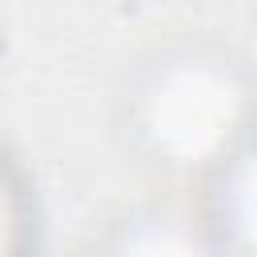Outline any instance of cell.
Wrapping results in <instances>:
<instances>
[{
    "instance_id": "7a4b0ae2",
    "label": "cell",
    "mask_w": 257,
    "mask_h": 257,
    "mask_svg": "<svg viewBox=\"0 0 257 257\" xmlns=\"http://www.w3.org/2000/svg\"><path fill=\"white\" fill-rule=\"evenodd\" d=\"M213 173V225L225 245L257 249V116Z\"/></svg>"
},
{
    "instance_id": "6da1fadb",
    "label": "cell",
    "mask_w": 257,
    "mask_h": 257,
    "mask_svg": "<svg viewBox=\"0 0 257 257\" xmlns=\"http://www.w3.org/2000/svg\"><path fill=\"white\" fill-rule=\"evenodd\" d=\"M257 116L241 72L201 48L157 56L128 100L141 145L173 169H213Z\"/></svg>"
},
{
    "instance_id": "3957f363",
    "label": "cell",
    "mask_w": 257,
    "mask_h": 257,
    "mask_svg": "<svg viewBox=\"0 0 257 257\" xmlns=\"http://www.w3.org/2000/svg\"><path fill=\"white\" fill-rule=\"evenodd\" d=\"M24 225V205H20V189L8 173V165L0 161V249L16 245V233Z\"/></svg>"
}]
</instances>
